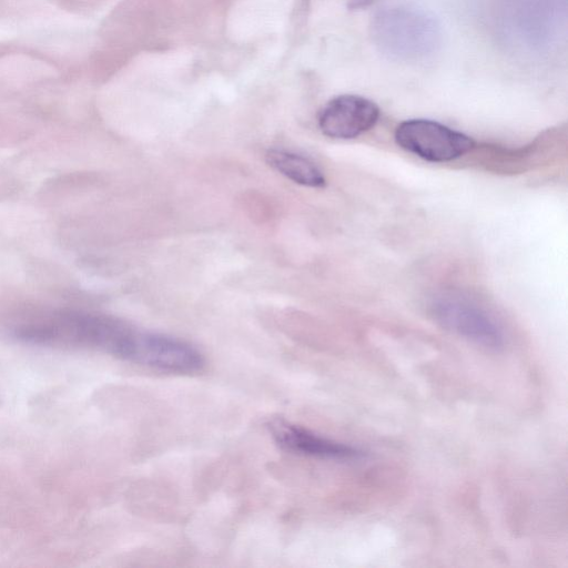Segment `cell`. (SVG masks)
<instances>
[{
    "label": "cell",
    "instance_id": "obj_9",
    "mask_svg": "<svg viewBox=\"0 0 568 568\" xmlns=\"http://www.w3.org/2000/svg\"><path fill=\"white\" fill-rule=\"evenodd\" d=\"M374 1H376V0H351L348 7L351 9H361V8L368 7Z\"/></svg>",
    "mask_w": 568,
    "mask_h": 568
},
{
    "label": "cell",
    "instance_id": "obj_1",
    "mask_svg": "<svg viewBox=\"0 0 568 568\" xmlns=\"http://www.w3.org/2000/svg\"><path fill=\"white\" fill-rule=\"evenodd\" d=\"M136 331L99 313L55 310L30 315L11 329L19 342L43 347L93 349L128 361Z\"/></svg>",
    "mask_w": 568,
    "mask_h": 568
},
{
    "label": "cell",
    "instance_id": "obj_8",
    "mask_svg": "<svg viewBox=\"0 0 568 568\" xmlns=\"http://www.w3.org/2000/svg\"><path fill=\"white\" fill-rule=\"evenodd\" d=\"M267 163L278 173L300 185L323 187L325 176L308 158L284 149H271L266 153Z\"/></svg>",
    "mask_w": 568,
    "mask_h": 568
},
{
    "label": "cell",
    "instance_id": "obj_7",
    "mask_svg": "<svg viewBox=\"0 0 568 568\" xmlns=\"http://www.w3.org/2000/svg\"><path fill=\"white\" fill-rule=\"evenodd\" d=\"M270 430L277 445L287 452L325 459H353L363 455L354 446L336 442L284 420H273Z\"/></svg>",
    "mask_w": 568,
    "mask_h": 568
},
{
    "label": "cell",
    "instance_id": "obj_5",
    "mask_svg": "<svg viewBox=\"0 0 568 568\" xmlns=\"http://www.w3.org/2000/svg\"><path fill=\"white\" fill-rule=\"evenodd\" d=\"M129 362L169 373L192 374L204 366L202 354L191 344L162 334L136 332Z\"/></svg>",
    "mask_w": 568,
    "mask_h": 568
},
{
    "label": "cell",
    "instance_id": "obj_6",
    "mask_svg": "<svg viewBox=\"0 0 568 568\" xmlns=\"http://www.w3.org/2000/svg\"><path fill=\"white\" fill-rule=\"evenodd\" d=\"M379 118V108L372 100L342 94L329 100L318 114V126L332 139L348 140L371 130Z\"/></svg>",
    "mask_w": 568,
    "mask_h": 568
},
{
    "label": "cell",
    "instance_id": "obj_2",
    "mask_svg": "<svg viewBox=\"0 0 568 568\" xmlns=\"http://www.w3.org/2000/svg\"><path fill=\"white\" fill-rule=\"evenodd\" d=\"M372 39L381 52L404 61L423 59L440 42L437 21L409 8H389L377 12L371 24Z\"/></svg>",
    "mask_w": 568,
    "mask_h": 568
},
{
    "label": "cell",
    "instance_id": "obj_3",
    "mask_svg": "<svg viewBox=\"0 0 568 568\" xmlns=\"http://www.w3.org/2000/svg\"><path fill=\"white\" fill-rule=\"evenodd\" d=\"M437 323L454 334L481 347L498 351L505 335L495 318L473 301L456 294H444L432 303Z\"/></svg>",
    "mask_w": 568,
    "mask_h": 568
},
{
    "label": "cell",
    "instance_id": "obj_4",
    "mask_svg": "<svg viewBox=\"0 0 568 568\" xmlns=\"http://www.w3.org/2000/svg\"><path fill=\"white\" fill-rule=\"evenodd\" d=\"M395 140L402 149L430 162L453 161L475 146L470 136L426 119L399 123L395 130Z\"/></svg>",
    "mask_w": 568,
    "mask_h": 568
}]
</instances>
